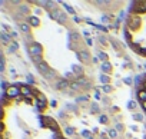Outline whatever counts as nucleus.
<instances>
[{"label":"nucleus","instance_id":"f257e3e1","mask_svg":"<svg viewBox=\"0 0 146 139\" xmlns=\"http://www.w3.org/2000/svg\"><path fill=\"white\" fill-rule=\"evenodd\" d=\"M27 50L30 53V56H43V46L37 42H32L30 45H27Z\"/></svg>","mask_w":146,"mask_h":139},{"label":"nucleus","instance_id":"f03ea898","mask_svg":"<svg viewBox=\"0 0 146 139\" xmlns=\"http://www.w3.org/2000/svg\"><path fill=\"white\" fill-rule=\"evenodd\" d=\"M76 57L82 62V63H85V65H88L93 57L90 56V53H89V50H79L78 53H76Z\"/></svg>","mask_w":146,"mask_h":139},{"label":"nucleus","instance_id":"7ed1b4c3","mask_svg":"<svg viewBox=\"0 0 146 139\" xmlns=\"http://www.w3.org/2000/svg\"><path fill=\"white\" fill-rule=\"evenodd\" d=\"M6 95H7L9 99H17L22 93H20V89H19V88H16L15 85H10V88L7 89Z\"/></svg>","mask_w":146,"mask_h":139},{"label":"nucleus","instance_id":"20e7f679","mask_svg":"<svg viewBox=\"0 0 146 139\" xmlns=\"http://www.w3.org/2000/svg\"><path fill=\"white\" fill-rule=\"evenodd\" d=\"M36 67H37V70L43 75V76H47L50 72H52V69L49 67V65L46 63V62H42V63H39V65H36Z\"/></svg>","mask_w":146,"mask_h":139},{"label":"nucleus","instance_id":"39448f33","mask_svg":"<svg viewBox=\"0 0 146 139\" xmlns=\"http://www.w3.org/2000/svg\"><path fill=\"white\" fill-rule=\"evenodd\" d=\"M72 72L76 75V79H79V78H83V76H85L83 67H82L80 65H72Z\"/></svg>","mask_w":146,"mask_h":139},{"label":"nucleus","instance_id":"423d86ee","mask_svg":"<svg viewBox=\"0 0 146 139\" xmlns=\"http://www.w3.org/2000/svg\"><path fill=\"white\" fill-rule=\"evenodd\" d=\"M66 88H70V82L67 79H60L56 82V89L57 90H64Z\"/></svg>","mask_w":146,"mask_h":139},{"label":"nucleus","instance_id":"0eeeda50","mask_svg":"<svg viewBox=\"0 0 146 139\" xmlns=\"http://www.w3.org/2000/svg\"><path fill=\"white\" fill-rule=\"evenodd\" d=\"M49 16H50V19H53V20H57V22H59V20H60V17L63 16V12H62L60 9H57V7H56V9H53V10L49 13Z\"/></svg>","mask_w":146,"mask_h":139},{"label":"nucleus","instance_id":"6e6552de","mask_svg":"<svg viewBox=\"0 0 146 139\" xmlns=\"http://www.w3.org/2000/svg\"><path fill=\"white\" fill-rule=\"evenodd\" d=\"M27 23L30 26H33V27H37V26H40V19L37 16H29L27 17Z\"/></svg>","mask_w":146,"mask_h":139},{"label":"nucleus","instance_id":"1a4fd4ad","mask_svg":"<svg viewBox=\"0 0 146 139\" xmlns=\"http://www.w3.org/2000/svg\"><path fill=\"white\" fill-rule=\"evenodd\" d=\"M67 37H69V40H70V42H73V43H78V42L80 40V33L73 30V32H70V33H69V36H67Z\"/></svg>","mask_w":146,"mask_h":139},{"label":"nucleus","instance_id":"9d476101","mask_svg":"<svg viewBox=\"0 0 146 139\" xmlns=\"http://www.w3.org/2000/svg\"><path fill=\"white\" fill-rule=\"evenodd\" d=\"M100 70H102V73H105V75H108V73H112V65H110L109 62H105V63H102V65H100Z\"/></svg>","mask_w":146,"mask_h":139},{"label":"nucleus","instance_id":"9b49d317","mask_svg":"<svg viewBox=\"0 0 146 139\" xmlns=\"http://www.w3.org/2000/svg\"><path fill=\"white\" fill-rule=\"evenodd\" d=\"M0 39H2V43H3V45H12V43H13L12 36L7 35V33H2V35H0Z\"/></svg>","mask_w":146,"mask_h":139},{"label":"nucleus","instance_id":"f8f14e48","mask_svg":"<svg viewBox=\"0 0 146 139\" xmlns=\"http://www.w3.org/2000/svg\"><path fill=\"white\" fill-rule=\"evenodd\" d=\"M78 82H79V83L82 85V88H85V89H90V86H92V85H90V82H89L85 76H83V78H79V79H78Z\"/></svg>","mask_w":146,"mask_h":139},{"label":"nucleus","instance_id":"ddd939ff","mask_svg":"<svg viewBox=\"0 0 146 139\" xmlns=\"http://www.w3.org/2000/svg\"><path fill=\"white\" fill-rule=\"evenodd\" d=\"M70 89H72V92H78V90L82 89V85L78 80H72L70 82Z\"/></svg>","mask_w":146,"mask_h":139},{"label":"nucleus","instance_id":"4468645a","mask_svg":"<svg viewBox=\"0 0 146 139\" xmlns=\"http://www.w3.org/2000/svg\"><path fill=\"white\" fill-rule=\"evenodd\" d=\"M19 27H20V30H22L23 33H29L32 26H30L29 23H26V22H20V23H19Z\"/></svg>","mask_w":146,"mask_h":139},{"label":"nucleus","instance_id":"2eb2a0df","mask_svg":"<svg viewBox=\"0 0 146 139\" xmlns=\"http://www.w3.org/2000/svg\"><path fill=\"white\" fill-rule=\"evenodd\" d=\"M136 95H137V99H139L140 102H145V100H146V90H145L143 88H142V89H137V93H136Z\"/></svg>","mask_w":146,"mask_h":139},{"label":"nucleus","instance_id":"dca6fc26","mask_svg":"<svg viewBox=\"0 0 146 139\" xmlns=\"http://www.w3.org/2000/svg\"><path fill=\"white\" fill-rule=\"evenodd\" d=\"M44 122H46V126H49V128L57 125V122H56L53 118H50V116H44Z\"/></svg>","mask_w":146,"mask_h":139},{"label":"nucleus","instance_id":"f3484780","mask_svg":"<svg viewBox=\"0 0 146 139\" xmlns=\"http://www.w3.org/2000/svg\"><path fill=\"white\" fill-rule=\"evenodd\" d=\"M99 80H100L103 85H110V78H109L108 75H105V73H102V75L99 76Z\"/></svg>","mask_w":146,"mask_h":139},{"label":"nucleus","instance_id":"a211bd4d","mask_svg":"<svg viewBox=\"0 0 146 139\" xmlns=\"http://www.w3.org/2000/svg\"><path fill=\"white\" fill-rule=\"evenodd\" d=\"M17 50H19V45H17V42L13 40V43L9 45V53H16Z\"/></svg>","mask_w":146,"mask_h":139},{"label":"nucleus","instance_id":"6ab92c4d","mask_svg":"<svg viewBox=\"0 0 146 139\" xmlns=\"http://www.w3.org/2000/svg\"><path fill=\"white\" fill-rule=\"evenodd\" d=\"M19 13H20V15H23V16H27V15L30 13V10H29V7H27V6H23V5H22V6L19 7Z\"/></svg>","mask_w":146,"mask_h":139},{"label":"nucleus","instance_id":"aec40b11","mask_svg":"<svg viewBox=\"0 0 146 139\" xmlns=\"http://www.w3.org/2000/svg\"><path fill=\"white\" fill-rule=\"evenodd\" d=\"M30 59H32V62L35 63V65H39V63H42V62H44L43 60V56H30Z\"/></svg>","mask_w":146,"mask_h":139},{"label":"nucleus","instance_id":"412c9836","mask_svg":"<svg viewBox=\"0 0 146 139\" xmlns=\"http://www.w3.org/2000/svg\"><path fill=\"white\" fill-rule=\"evenodd\" d=\"M88 100H89V98L86 96V95H82V96H78L76 98V103H88Z\"/></svg>","mask_w":146,"mask_h":139},{"label":"nucleus","instance_id":"4be33fe9","mask_svg":"<svg viewBox=\"0 0 146 139\" xmlns=\"http://www.w3.org/2000/svg\"><path fill=\"white\" fill-rule=\"evenodd\" d=\"M5 67H6V59H5V55L0 56V72H5Z\"/></svg>","mask_w":146,"mask_h":139},{"label":"nucleus","instance_id":"5701e85b","mask_svg":"<svg viewBox=\"0 0 146 139\" xmlns=\"http://www.w3.org/2000/svg\"><path fill=\"white\" fill-rule=\"evenodd\" d=\"M98 57H99V60H102V63H105V62H108V55L105 53V52H98Z\"/></svg>","mask_w":146,"mask_h":139},{"label":"nucleus","instance_id":"b1692460","mask_svg":"<svg viewBox=\"0 0 146 139\" xmlns=\"http://www.w3.org/2000/svg\"><path fill=\"white\" fill-rule=\"evenodd\" d=\"M136 108H137V102L136 100H129L127 102V109L129 110H135Z\"/></svg>","mask_w":146,"mask_h":139},{"label":"nucleus","instance_id":"393cba45","mask_svg":"<svg viewBox=\"0 0 146 139\" xmlns=\"http://www.w3.org/2000/svg\"><path fill=\"white\" fill-rule=\"evenodd\" d=\"M102 90H103L105 93H112L113 88H112V85H103V86H102Z\"/></svg>","mask_w":146,"mask_h":139},{"label":"nucleus","instance_id":"a878e982","mask_svg":"<svg viewBox=\"0 0 146 139\" xmlns=\"http://www.w3.org/2000/svg\"><path fill=\"white\" fill-rule=\"evenodd\" d=\"M99 122L103 123V125H108V123H109V118H108L106 115H100V116H99Z\"/></svg>","mask_w":146,"mask_h":139},{"label":"nucleus","instance_id":"bb28decb","mask_svg":"<svg viewBox=\"0 0 146 139\" xmlns=\"http://www.w3.org/2000/svg\"><path fill=\"white\" fill-rule=\"evenodd\" d=\"M108 133H109V138H110V139H116V138H117V130H116V129H109Z\"/></svg>","mask_w":146,"mask_h":139},{"label":"nucleus","instance_id":"cd10ccee","mask_svg":"<svg viewBox=\"0 0 146 139\" xmlns=\"http://www.w3.org/2000/svg\"><path fill=\"white\" fill-rule=\"evenodd\" d=\"M90 110H92V113H98L99 112V105L98 103H90Z\"/></svg>","mask_w":146,"mask_h":139},{"label":"nucleus","instance_id":"c85d7f7f","mask_svg":"<svg viewBox=\"0 0 146 139\" xmlns=\"http://www.w3.org/2000/svg\"><path fill=\"white\" fill-rule=\"evenodd\" d=\"M133 120H137V122H143V115L142 113H133Z\"/></svg>","mask_w":146,"mask_h":139},{"label":"nucleus","instance_id":"c756f323","mask_svg":"<svg viewBox=\"0 0 146 139\" xmlns=\"http://www.w3.org/2000/svg\"><path fill=\"white\" fill-rule=\"evenodd\" d=\"M26 79H27V82H29V85H30V86H35V79H33V76H32V75H27V76H26Z\"/></svg>","mask_w":146,"mask_h":139},{"label":"nucleus","instance_id":"7c9ffc66","mask_svg":"<svg viewBox=\"0 0 146 139\" xmlns=\"http://www.w3.org/2000/svg\"><path fill=\"white\" fill-rule=\"evenodd\" d=\"M80 135H82L83 138H86V139H89V138H90V132H89V130H86V129H85V130H82V132H80Z\"/></svg>","mask_w":146,"mask_h":139},{"label":"nucleus","instance_id":"2f4dec72","mask_svg":"<svg viewBox=\"0 0 146 139\" xmlns=\"http://www.w3.org/2000/svg\"><path fill=\"white\" fill-rule=\"evenodd\" d=\"M64 7H66V12H67V13H70V15H73V16H75V10L72 9V6H69V5H64Z\"/></svg>","mask_w":146,"mask_h":139},{"label":"nucleus","instance_id":"473e14b6","mask_svg":"<svg viewBox=\"0 0 146 139\" xmlns=\"http://www.w3.org/2000/svg\"><path fill=\"white\" fill-rule=\"evenodd\" d=\"M115 129H116V130H120V132H123V130H125V126H123V125H122L120 122H117V123H116V128H115Z\"/></svg>","mask_w":146,"mask_h":139},{"label":"nucleus","instance_id":"72a5a7b5","mask_svg":"<svg viewBox=\"0 0 146 139\" xmlns=\"http://www.w3.org/2000/svg\"><path fill=\"white\" fill-rule=\"evenodd\" d=\"M64 132H66V133H69V135H73V133H75V129L70 128V126H67V128L64 129Z\"/></svg>","mask_w":146,"mask_h":139},{"label":"nucleus","instance_id":"f704fd0d","mask_svg":"<svg viewBox=\"0 0 146 139\" xmlns=\"http://www.w3.org/2000/svg\"><path fill=\"white\" fill-rule=\"evenodd\" d=\"M123 83H126V85L130 86V85H133V80H132L130 78H125V79H123Z\"/></svg>","mask_w":146,"mask_h":139},{"label":"nucleus","instance_id":"c9c22d12","mask_svg":"<svg viewBox=\"0 0 146 139\" xmlns=\"http://www.w3.org/2000/svg\"><path fill=\"white\" fill-rule=\"evenodd\" d=\"M109 20H110V19H109V16H108V15L102 16V19H100V22H102V23H108Z\"/></svg>","mask_w":146,"mask_h":139},{"label":"nucleus","instance_id":"e433bc0d","mask_svg":"<svg viewBox=\"0 0 146 139\" xmlns=\"http://www.w3.org/2000/svg\"><path fill=\"white\" fill-rule=\"evenodd\" d=\"M99 42H100L102 45H106V43H108V39H106L105 36H99Z\"/></svg>","mask_w":146,"mask_h":139},{"label":"nucleus","instance_id":"4c0bfd02","mask_svg":"<svg viewBox=\"0 0 146 139\" xmlns=\"http://www.w3.org/2000/svg\"><path fill=\"white\" fill-rule=\"evenodd\" d=\"M137 53H139L140 56H145V57H146V49H145V47H140Z\"/></svg>","mask_w":146,"mask_h":139},{"label":"nucleus","instance_id":"58836bf2","mask_svg":"<svg viewBox=\"0 0 146 139\" xmlns=\"http://www.w3.org/2000/svg\"><path fill=\"white\" fill-rule=\"evenodd\" d=\"M66 109H70V110H76L78 108H76L75 105H69V103H66Z\"/></svg>","mask_w":146,"mask_h":139},{"label":"nucleus","instance_id":"ea45409f","mask_svg":"<svg viewBox=\"0 0 146 139\" xmlns=\"http://www.w3.org/2000/svg\"><path fill=\"white\" fill-rule=\"evenodd\" d=\"M95 99H96V100H100V99H102V96H100V92H99V90H96V92H95Z\"/></svg>","mask_w":146,"mask_h":139},{"label":"nucleus","instance_id":"a19ab883","mask_svg":"<svg viewBox=\"0 0 146 139\" xmlns=\"http://www.w3.org/2000/svg\"><path fill=\"white\" fill-rule=\"evenodd\" d=\"M86 45H88V46H93V39H92V37L86 39Z\"/></svg>","mask_w":146,"mask_h":139},{"label":"nucleus","instance_id":"79ce46f5","mask_svg":"<svg viewBox=\"0 0 146 139\" xmlns=\"http://www.w3.org/2000/svg\"><path fill=\"white\" fill-rule=\"evenodd\" d=\"M112 46H113L116 50H120V46H119V43H117V42H112Z\"/></svg>","mask_w":146,"mask_h":139},{"label":"nucleus","instance_id":"37998d69","mask_svg":"<svg viewBox=\"0 0 146 139\" xmlns=\"http://www.w3.org/2000/svg\"><path fill=\"white\" fill-rule=\"evenodd\" d=\"M64 76H66V78H73V76H76V75L73 73V72H66V73H64Z\"/></svg>","mask_w":146,"mask_h":139},{"label":"nucleus","instance_id":"c03bdc74","mask_svg":"<svg viewBox=\"0 0 146 139\" xmlns=\"http://www.w3.org/2000/svg\"><path fill=\"white\" fill-rule=\"evenodd\" d=\"M10 75H12L13 78H16V76H17V75H16V70H15V69H13V67L10 69Z\"/></svg>","mask_w":146,"mask_h":139},{"label":"nucleus","instance_id":"a18cd8bd","mask_svg":"<svg viewBox=\"0 0 146 139\" xmlns=\"http://www.w3.org/2000/svg\"><path fill=\"white\" fill-rule=\"evenodd\" d=\"M83 36H85L86 39H89V37H90V33H89L88 30H85V32H83Z\"/></svg>","mask_w":146,"mask_h":139},{"label":"nucleus","instance_id":"49530a36","mask_svg":"<svg viewBox=\"0 0 146 139\" xmlns=\"http://www.w3.org/2000/svg\"><path fill=\"white\" fill-rule=\"evenodd\" d=\"M73 22H75V23H80V19L78 16H73Z\"/></svg>","mask_w":146,"mask_h":139},{"label":"nucleus","instance_id":"de8ad7c7","mask_svg":"<svg viewBox=\"0 0 146 139\" xmlns=\"http://www.w3.org/2000/svg\"><path fill=\"white\" fill-rule=\"evenodd\" d=\"M50 106H52V108H56V106H57V102H56V100H52V102H50Z\"/></svg>","mask_w":146,"mask_h":139},{"label":"nucleus","instance_id":"09e8293b","mask_svg":"<svg viewBox=\"0 0 146 139\" xmlns=\"http://www.w3.org/2000/svg\"><path fill=\"white\" fill-rule=\"evenodd\" d=\"M140 105H142V109L146 112V100H145V102H140Z\"/></svg>","mask_w":146,"mask_h":139},{"label":"nucleus","instance_id":"8fccbe9b","mask_svg":"<svg viewBox=\"0 0 146 139\" xmlns=\"http://www.w3.org/2000/svg\"><path fill=\"white\" fill-rule=\"evenodd\" d=\"M112 110L113 112H119V106H112Z\"/></svg>","mask_w":146,"mask_h":139},{"label":"nucleus","instance_id":"3c124183","mask_svg":"<svg viewBox=\"0 0 146 139\" xmlns=\"http://www.w3.org/2000/svg\"><path fill=\"white\" fill-rule=\"evenodd\" d=\"M92 62H93V63H99V57H93Z\"/></svg>","mask_w":146,"mask_h":139},{"label":"nucleus","instance_id":"603ef678","mask_svg":"<svg viewBox=\"0 0 146 139\" xmlns=\"http://www.w3.org/2000/svg\"><path fill=\"white\" fill-rule=\"evenodd\" d=\"M10 36H13V37H17V33H16V32H12V33H10Z\"/></svg>","mask_w":146,"mask_h":139},{"label":"nucleus","instance_id":"864d4df0","mask_svg":"<svg viewBox=\"0 0 146 139\" xmlns=\"http://www.w3.org/2000/svg\"><path fill=\"white\" fill-rule=\"evenodd\" d=\"M142 88H143V89H145V90H146V80H145V82H143V86H142Z\"/></svg>","mask_w":146,"mask_h":139},{"label":"nucleus","instance_id":"5fc2aeb1","mask_svg":"<svg viewBox=\"0 0 146 139\" xmlns=\"http://www.w3.org/2000/svg\"><path fill=\"white\" fill-rule=\"evenodd\" d=\"M143 139H146V133H145V135H143Z\"/></svg>","mask_w":146,"mask_h":139},{"label":"nucleus","instance_id":"6e6d98bb","mask_svg":"<svg viewBox=\"0 0 146 139\" xmlns=\"http://www.w3.org/2000/svg\"><path fill=\"white\" fill-rule=\"evenodd\" d=\"M89 139H95V138H93V136H90V138H89Z\"/></svg>","mask_w":146,"mask_h":139}]
</instances>
